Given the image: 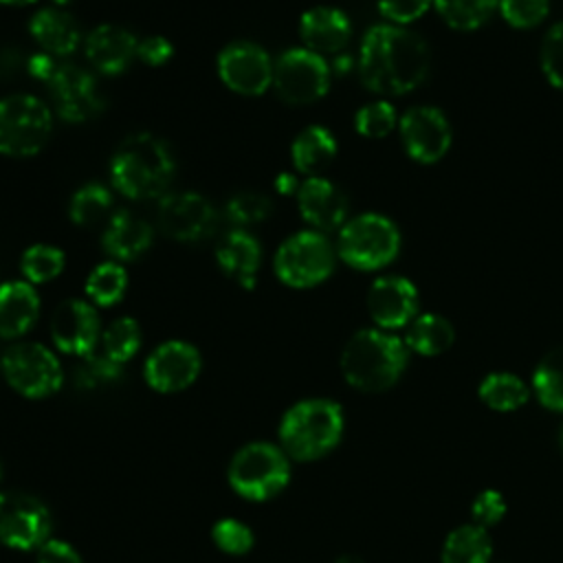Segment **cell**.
Wrapping results in <instances>:
<instances>
[{"instance_id": "cell-1", "label": "cell", "mask_w": 563, "mask_h": 563, "mask_svg": "<svg viewBox=\"0 0 563 563\" xmlns=\"http://www.w3.org/2000/svg\"><path fill=\"white\" fill-rule=\"evenodd\" d=\"M429 68V46L416 31L389 22L365 31L358 48V77L367 90L383 97L407 95L427 79Z\"/></svg>"}, {"instance_id": "cell-2", "label": "cell", "mask_w": 563, "mask_h": 563, "mask_svg": "<svg viewBox=\"0 0 563 563\" xmlns=\"http://www.w3.org/2000/svg\"><path fill=\"white\" fill-rule=\"evenodd\" d=\"M174 174L176 161L169 145L152 132L125 136L110 158V185L128 200H161Z\"/></svg>"}, {"instance_id": "cell-3", "label": "cell", "mask_w": 563, "mask_h": 563, "mask_svg": "<svg viewBox=\"0 0 563 563\" xmlns=\"http://www.w3.org/2000/svg\"><path fill=\"white\" fill-rule=\"evenodd\" d=\"M409 361L405 341L380 328L354 332L341 352L343 378L358 391H385L398 383Z\"/></svg>"}, {"instance_id": "cell-4", "label": "cell", "mask_w": 563, "mask_h": 563, "mask_svg": "<svg viewBox=\"0 0 563 563\" xmlns=\"http://www.w3.org/2000/svg\"><path fill=\"white\" fill-rule=\"evenodd\" d=\"M26 70L46 86L53 110L62 121L86 123L101 114L106 99L90 70L42 51L29 57Z\"/></svg>"}, {"instance_id": "cell-5", "label": "cell", "mask_w": 563, "mask_h": 563, "mask_svg": "<svg viewBox=\"0 0 563 563\" xmlns=\"http://www.w3.org/2000/svg\"><path fill=\"white\" fill-rule=\"evenodd\" d=\"M343 435V411L330 398L295 402L279 422V442L288 457L312 462L330 453Z\"/></svg>"}, {"instance_id": "cell-6", "label": "cell", "mask_w": 563, "mask_h": 563, "mask_svg": "<svg viewBox=\"0 0 563 563\" xmlns=\"http://www.w3.org/2000/svg\"><path fill=\"white\" fill-rule=\"evenodd\" d=\"M400 229L383 213H358L339 229L336 255L354 271L372 273L391 264L400 253Z\"/></svg>"}, {"instance_id": "cell-7", "label": "cell", "mask_w": 563, "mask_h": 563, "mask_svg": "<svg viewBox=\"0 0 563 563\" xmlns=\"http://www.w3.org/2000/svg\"><path fill=\"white\" fill-rule=\"evenodd\" d=\"M336 246L314 229H303L288 235L273 255L275 277L297 290L323 284L336 266Z\"/></svg>"}, {"instance_id": "cell-8", "label": "cell", "mask_w": 563, "mask_h": 563, "mask_svg": "<svg viewBox=\"0 0 563 563\" xmlns=\"http://www.w3.org/2000/svg\"><path fill=\"white\" fill-rule=\"evenodd\" d=\"M229 486L249 501H266L279 495L290 479V462L282 446L271 442L244 444L229 464Z\"/></svg>"}, {"instance_id": "cell-9", "label": "cell", "mask_w": 563, "mask_h": 563, "mask_svg": "<svg viewBox=\"0 0 563 563\" xmlns=\"http://www.w3.org/2000/svg\"><path fill=\"white\" fill-rule=\"evenodd\" d=\"M53 132V112L35 95L15 92L0 99V154L11 158L35 156Z\"/></svg>"}, {"instance_id": "cell-10", "label": "cell", "mask_w": 563, "mask_h": 563, "mask_svg": "<svg viewBox=\"0 0 563 563\" xmlns=\"http://www.w3.org/2000/svg\"><path fill=\"white\" fill-rule=\"evenodd\" d=\"M332 68L323 55L306 46L286 48L273 62V88L290 106H308L328 95Z\"/></svg>"}, {"instance_id": "cell-11", "label": "cell", "mask_w": 563, "mask_h": 563, "mask_svg": "<svg viewBox=\"0 0 563 563\" xmlns=\"http://www.w3.org/2000/svg\"><path fill=\"white\" fill-rule=\"evenodd\" d=\"M0 372L7 383L24 398H48L64 380L55 352L42 343H13L0 358Z\"/></svg>"}, {"instance_id": "cell-12", "label": "cell", "mask_w": 563, "mask_h": 563, "mask_svg": "<svg viewBox=\"0 0 563 563\" xmlns=\"http://www.w3.org/2000/svg\"><path fill=\"white\" fill-rule=\"evenodd\" d=\"M51 512L42 499L22 490H0V543L13 550H37L48 541Z\"/></svg>"}, {"instance_id": "cell-13", "label": "cell", "mask_w": 563, "mask_h": 563, "mask_svg": "<svg viewBox=\"0 0 563 563\" xmlns=\"http://www.w3.org/2000/svg\"><path fill=\"white\" fill-rule=\"evenodd\" d=\"M220 81L235 95L260 97L273 86V59L255 42H229L216 57Z\"/></svg>"}, {"instance_id": "cell-14", "label": "cell", "mask_w": 563, "mask_h": 563, "mask_svg": "<svg viewBox=\"0 0 563 563\" xmlns=\"http://www.w3.org/2000/svg\"><path fill=\"white\" fill-rule=\"evenodd\" d=\"M398 132L407 156L420 165H433L446 156L453 130L435 106H411L398 119Z\"/></svg>"}, {"instance_id": "cell-15", "label": "cell", "mask_w": 563, "mask_h": 563, "mask_svg": "<svg viewBox=\"0 0 563 563\" xmlns=\"http://www.w3.org/2000/svg\"><path fill=\"white\" fill-rule=\"evenodd\" d=\"M156 220L161 231L174 242L194 244L213 233L216 207L198 191H174L158 200Z\"/></svg>"}, {"instance_id": "cell-16", "label": "cell", "mask_w": 563, "mask_h": 563, "mask_svg": "<svg viewBox=\"0 0 563 563\" xmlns=\"http://www.w3.org/2000/svg\"><path fill=\"white\" fill-rule=\"evenodd\" d=\"M202 369V356L196 345L172 339L156 345L143 365L145 383L161 394L187 389Z\"/></svg>"}, {"instance_id": "cell-17", "label": "cell", "mask_w": 563, "mask_h": 563, "mask_svg": "<svg viewBox=\"0 0 563 563\" xmlns=\"http://www.w3.org/2000/svg\"><path fill=\"white\" fill-rule=\"evenodd\" d=\"M51 339L64 354L88 356L101 341V321L97 306L88 299H66L51 317Z\"/></svg>"}, {"instance_id": "cell-18", "label": "cell", "mask_w": 563, "mask_h": 563, "mask_svg": "<svg viewBox=\"0 0 563 563\" xmlns=\"http://www.w3.org/2000/svg\"><path fill=\"white\" fill-rule=\"evenodd\" d=\"M418 288L402 275H380L367 290V312L380 330H398L418 317Z\"/></svg>"}, {"instance_id": "cell-19", "label": "cell", "mask_w": 563, "mask_h": 563, "mask_svg": "<svg viewBox=\"0 0 563 563\" xmlns=\"http://www.w3.org/2000/svg\"><path fill=\"white\" fill-rule=\"evenodd\" d=\"M297 209L308 229L339 231L347 222V196L325 176H310L297 189Z\"/></svg>"}, {"instance_id": "cell-20", "label": "cell", "mask_w": 563, "mask_h": 563, "mask_svg": "<svg viewBox=\"0 0 563 563\" xmlns=\"http://www.w3.org/2000/svg\"><path fill=\"white\" fill-rule=\"evenodd\" d=\"M139 37L119 24H99L84 40L88 64L101 75H121L136 57Z\"/></svg>"}, {"instance_id": "cell-21", "label": "cell", "mask_w": 563, "mask_h": 563, "mask_svg": "<svg viewBox=\"0 0 563 563\" xmlns=\"http://www.w3.org/2000/svg\"><path fill=\"white\" fill-rule=\"evenodd\" d=\"M154 242L152 224L130 209H114L101 231L103 253L121 264L134 262Z\"/></svg>"}, {"instance_id": "cell-22", "label": "cell", "mask_w": 563, "mask_h": 563, "mask_svg": "<svg viewBox=\"0 0 563 563\" xmlns=\"http://www.w3.org/2000/svg\"><path fill=\"white\" fill-rule=\"evenodd\" d=\"M299 37L308 51L319 55H336L352 37V22L345 11L319 4L301 13Z\"/></svg>"}, {"instance_id": "cell-23", "label": "cell", "mask_w": 563, "mask_h": 563, "mask_svg": "<svg viewBox=\"0 0 563 563\" xmlns=\"http://www.w3.org/2000/svg\"><path fill=\"white\" fill-rule=\"evenodd\" d=\"M216 264L229 279L251 290L257 284L262 244L249 229H231L216 246Z\"/></svg>"}, {"instance_id": "cell-24", "label": "cell", "mask_w": 563, "mask_h": 563, "mask_svg": "<svg viewBox=\"0 0 563 563\" xmlns=\"http://www.w3.org/2000/svg\"><path fill=\"white\" fill-rule=\"evenodd\" d=\"M29 35L42 53L53 57H68L79 48L81 31L77 20L59 7H42L29 18Z\"/></svg>"}, {"instance_id": "cell-25", "label": "cell", "mask_w": 563, "mask_h": 563, "mask_svg": "<svg viewBox=\"0 0 563 563\" xmlns=\"http://www.w3.org/2000/svg\"><path fill=\"white\" fill-rule=\"evenodd\" d=\"M40 317V295L26 279L0 284V336H24Z\"/></svg>"}, {"instance_id": "cell-26", "label": "cell", "mask_w": 563, "mask_h": 563, "mask_svg": "<svg viewBox=\"0 0 563 563\" xmlns=\"http://www.w3.org/2000/svg\"><path fill=\"white\" fill-rule=\"evenodd\" d=\"M336 139L334 134L319 123L306 125L290 143V163L295 172L310 176H321L323 169L330 167V163L336 156Z\"/></svg>"}, {"instance_id": "cell-27", "label": "cell", "mask_w": 563, "mask_h": 563, "mask_svg": "<svg viewBox=\"0 0 563 563\" xmlns=\"http://www.w3.org/2000/svg\"><path fill=\"white\" fill-rule=\"evenodd\" d=\"M455 341V328L453 323L435 312L418 314L409 325L405 334V345L422 356H438L446 352Z\"/></svg>"}, {"instance_id": "cell-28", "label": "cell", "mask_w": 563, "mask_h": 563, "mask_svg": "<svg viewBox=\"0 0 563 563\" xmlns=\"http://www.w3.org/2000/svg\"><path fill=\"white\" fill-rule=\"evenodd\" d=\"M112 211V191L101 183L81 185L68 200V218L81 229L103 227Z\"/></svg>"}, {"instance_id": "cell-29", "label": "cell", "mask_w": 563, "mask_h": 563, "mask_svg": "<svg viewBox=\"0 0 563 563\" xmlns=\"http://www.w3.org/2000/svg\"><path fill=\"white\" fill-rule=\"evenodd\" d=\"M86 297L97 308H110L125 297L128 273L121 262L103 260L99 262L84 282Z\"/></svg>"}, {"instance_id": "cell-30", "label": "cell", "mask_w": 563, "mask_h": 563, "mask_svg": "<svg viewBox=\"0 0 563 563\" xmlns=\"http://www.w3.org/2000/svg\"><path fill=\"white\" fill-rule=\"evenodd\" d=\"M490 537L477 523L455 528L442 545V563H488Z\"/></svg>"}, {"instance_id": "cell-31", "label": "cell", "mask_w": 563, "mask_h": 563, "mask_svg": "<svg viewBox=\"0 0 563 563\" xmlns=\"http://www.w3.org/2000/svg\"><path fill=\"white\" fill-rule=\"evenodd\" d=\"M438 15L453 31H475L497 11L499 0H433Z\"/></svg>"}, {"instance_id": "cell-32", "label": "cell", "mask_w": 563, "mask_h": 563, "mask_svg": "<svg viewBox=\"0 0 563 563\" xmlns=\"http://www.w3.org/2000/svg\"><path fill=\"white\" fill-rule=\"evenodd\" d=\"M532 389L539 402L552 411H563V345L552 347L534 367Z\"/></svg>"}, {"instance_id": "cell-33", "label": "cell", "mask_w": 563, "mask_h": 563, "mask_svg": "<svg viewBox=\"0 0 563 563\" xmlns=\"http://www.w3.org/2000/svg\"><path fill=\"white\" fill-rule=\"evenodd\" d=\"M66 255L59 246L37 242L31 244L20 257V273L29 284H48L64 273Z\"/></svg>"}, {"instance_id": "cell-34", "label": "cell", "mask_w": 563, "mask_h": 563, "mask_svg": "<svg viewBox=\"0 0 563 563\" xmlns=\"http://www.w3.org/2000/svg\"><path fill=\"white\" fill-rule=\"evenodd\" d=\"M479 398L495 411H515L528 400V385L515 374L495 372L482 380Z\"/></svg>"}, {"instance_id": "cell-35", "label": "cell", "mask_w": 563, "mask_h": 563, "mask_svg": "<svg viewBox=\"0 0 563 563\" xmlns=\"http://www.w3.org/2000/svg\"><path fill=\"white\" fill-rule=\"evenodd\" d=\"M141 325L132 317H117L101 332V354L110 361L123 365L128 363L141 347Z\"/></svg>"}, {"instance_id": "cell-36", "label": "cell", "mask_w": 563, "mask_h": 563, "mask_svg": "<svg viewBox=\"0 0 563 563\" xmlns=\"http://www.w3.org/2000/svg\"><path fill=\"white\" fill-rule=\"evenodd\" d=\"M273 213V202L260 191H240L227 200L224 216L233 229H251Z\"/></svg>"}, {"instance_id": "cell-37", "label": "cell", "mask_w": 563, "mask_h": 563, "mask_svg": "<svg viewBox=\"0 0 563 563\" xmlns=\"http://www.w3.org/2000/svg\"><path fill=\"white\" fill-rule=\"evenodd\" d=\"M398 112L387 99H376L361 106L354 114V130L365 139H385L398 128Z\"/></svg>"}, {"instance_id": "cell-38", "label": "cell", "mask_w": 563, "mask_h": 563, "mask_svg": "<svg viewBox=\"0 0 563 563\" xmlns=\"http://www.w3.org/2000/svg\"><path fill=\"white\" fill-rule=\"evenodd\" d=\"M539 64L548 84L563 90V22H556L543 35Z\"/></svg>"}, {"instance_id": "cell-39", "label": "cell", "mask_w": 563, "mask_h": 563, "mask_svg": "<svg viewBox=\"0 0 563 563\" xmlns=\"http://www.w3.org/2000/svg\"><path fill=\"white\" fill-rule=\"evenodd\" d=\"M121 367L123 365L110 361L106 354H88L81 356V363L75 369V380L86 389L103 387L121 378Z\"/></svg>"}, {"instance_id": "cell-40", "label": "cell", "mask_w": 563, "mask_h": 563, "mask_svg": "<svg viewBox=\"0 0 563 563\" xmlns=\"http://www.w3.org/2000/svg\"><path fill=\"white\" fill-rule=\"evenodd\" d=\"M499 13L512 29H534L550 11V0H499Z\"/></svg>"}, {"instance_id": "cell-41", "label": "cell", "mask_w": 563, "mask_h": 563, "mask_svg": "<svg viewBox=\"0 0 563 563\" xmlns=\"http://www.w3.org/2000/svg\"><path fill=\"white\" fill-rule=\"evenodd\" d=\"M211 539L227 554H246L255 543V537H253L251 528L244 521H238V519H231V517L220 519L213 526Z\"/></svg>"}, {"instance_id": "cell-42", "label": "cell", "mask_w": 563, "mask_h": 563, "mask_svg": "<svg viewBox=\"0 0 563 563\" xmlns=\"http://www.w3.org/2000/svg\"><path fill=\"white\" fill-rule=\"evenodd\" d=\"M433 7V0H378V13L396 26H407L422 18Z\"/></svg>"}, {"instance_id": "cell-43", "label": "cell", "mask_w": 563, "mask_h": 563, "mask_svg": "<svg viewBox=\"0 0 563 563\" xmlns=\"http://www.w3.org/2000/svg\"><path fill=\"white\" fill-rule=\"evenodd\" d=\"M504 512H506V501L497 490H482L471 504V515L475 523L482 528H490L499 523Z\"/></svg>"}, {"instance_id": "cell-44", "label": "cell", "mask_w": 563, "mask_h": 563, "mask_svg": "<svg viewBox=\"0 0 563 563\" xmlns=\"http://www.w3.org/2000/svg\"><path fill=\"white\" fill-rule=\"evenodd\" d=\"M174 57V44L163 35H150L139 40L136 44V59H141L145 66L158 68L172 62Z\"/></svg>"}, {"instance_id": "cell-45", "label": "cell", "mask_w": 563, "mask_h": 563, "mask_svg": "<svg viewBox=\"0 0 563 563\" xmlns=\"http://www.w3.org/2000/svg\"><path fill=\"white\" fill-rule=\"evenodd\" d=\"M37 563H84V559L70 543L48 539L37 548Z\"/></svg>"}, {"instance_id": "cell-46", "label": "cell", "mask_w": 563, "mask_h": 563, "mask_svg": "<svg viewBox=\"0 0 563 563\" xmlns=\"http://www.w3.org/2000/svg\"><path fill=\"white\" fill-rule=\"evenodd\" d=\"M299 180H297V176L292 174V172H279L277 176H275V180H273V187H275V191L279 194V196H297V189H299Z\"/></svg>"}, {"instance_id": "cell-47", "label": "cell", "mask_w": 563, "mask_h": 563, "mask_svg": "<svg viewBox=\"0 0 563 563\" xmlns=\"http://www.w3.org/2000/svg\"><path fill=\"white\" fill-rule=\"evenodd\" d=\"M35 2L37 0H0V4H7V7H31Z\"/></svg>"}, {"instance_id": "cell-48", "label": "cell", "mask_w": 563, "mask_h": 563, "mask_svg": "<svg viewBox=\"0 0 563 563\" xmlns=\"http://www.w3.org/2000/svg\"><path fill=\"white\" fill-rule=\"evenodd\" d=\"M336 563H363V561L356 556H341Z\"/></svg>"}, {"instance_id": "cell-49", "label": "cell", "mask_w": 563, "mask_h": 563, "mask_svg": "<svg viewBox=\"0 0 563 563\" xmlns=\"http://www.w3.org/2000/svg\"><path fill=\"white\" fill-rule=\"evenodd\" d=\"M53 7H59V9H66L68 4H73V0H51Z\"/></svg>"}, {"instance_id": "cell-50", "label": "cell", "mask_w": 563, "mask_h": 563, "mask_svg": "<svg viewBox=\"0 0 563 563\" xmlns=\"http://www.w3.org/2000/svg\"><path fill=\"white\" fill-rule=\"evenodd\" d=\"M559 442H561V451H563V429H561V438H559Z\"/></svg>"}, {"instance_id": "cell-51", "label": "cell", "mask_w": 563, "mask_h": 563, "mask_svg": "<svg viewBox=\"0 0 563 563\" xmlns=\"http://www.w3.org/2000/svg\"><path fill=\"white\" fill-rule=\"evenodd\" d=\"M0 475H2V464H0Z\"/></svg>"}]
</instances>
